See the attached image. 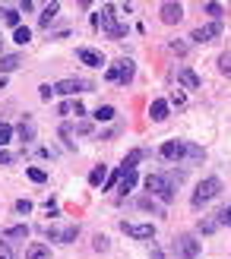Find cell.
Masks as SVG:
<instances>
[{"label": "cell", "instance_id": "cell-1", "mask_svg": "<svg viewBox=\"0 0 231 259\" xmlns=\"http://www.w3.org/2000/svg\"><path fill=\"white\" fill-rule=\"evenodd\" d=\"M133 73H136V63L127 60V57H121V60H114L111 67L105 70V79L108 82H118V85H127V82L133 79Z\"/></svg>", "mask_w": 231, "mask_h": 259}, {"label": "cell", "instance_id": "cell-2", "mask_svg": "<svg viewBox=\"0 0 231 259\" xmlns=\"http://www.w3.org/2000/svg\"><path fill=\"white\" fill-rule=\"evenodd\" d=\"M219 193H222V180L219 177H206V180H200V184H197V193H194V199H190V202L200 209L203 202H212Z\"/></svg>", "mask_w": 231, "mask_h": 259}, {"label": "cell", "instance_id": "cell-3", "mask_svg": "<svg viewBox=\"0 0 231 259\" xmlns=\"http://www.w3.org/2000/svg\"><path fill=\"white\" fill-rule=\"evenodd\" d=\"M146 190H149V193H156V196L165 199V202H171V199H174V187H171V180H168V177H162V174H149V177H146Z\"/></svg>", "mask_w": 231, "mask_h": 259}, {"label": "cell", "instance_id": "cell-4", "mask_svg": "<svg viewBox=\"0 0 231 259\" xmlns=\"http://www.w3.org/2000/svg\"><path fill=\"white\" fill-rule=\"evenodd\" d=\"M45 234L51 243H73L80 237V225H67V228H45Z\"/></svg>", "mask_w": 231, "mask_h": 259}, {"label": "cell", "instance_id": "cell-5", "mask_svg": "<svg viewBox=\"0 0 231 259\" xmlns=\"http://www.w3.org/2000/svg\"><path fill=\"white\" fill-rule=\"evenodd\" d=\"M174 250H177L181 259H197L200 256V243H197L194 234H181V237L174 240Z\"/></svg>", "mask_w": 231, "mask_h": 259}, {"label": "cell", "instance_id": "cell-6", "mask_svg": "<svg viewBox=\"0 0 231 259\" xmlns=\"http://www.w3.org/2000/svg\"><path fill=\"white\" fill-rule=\"evenodd\" d=\"M159 16H162V22L174 25V22H181V19H184V7H181V4H174V0H168V4H162V7H159Z\"/></svg>", "mask_w": 231, "mask_h": 259}, {"label": "cell", "instance_id": "cell-7", "mask_svg": "<svg viewBox=\"0 0 231 259\" xmlns=\"http://www.w3.org/2000/svg\"><path fill=\"white\" fill-rule=\"evenodd\" d=\"M222 35V22H206V25H197L194 29V41H212V38H219Z\"/></svg>", "mask_w": 231, "mask_h": 259}, {"label": "cell", "instance_id": "cell-8", "mask_svg": "<svg viewBox=\"0 0 231 259\" xmlns=\"http://www.w3.org/2000/svg\"><path fill=\"white\" fill-rule=\"evenodd\" d=\"M121 231L130 234V237H136V240H152L156 237V228L152 225H127V222H121Z\"/></svg>", "mask_w": 231, "mask_h": 259}, {"label": "cell", "instance_id": "cell-9", "mask_svg": "<svg viewBox=\"0 0 231 259\" xmlns=\"http://www.w3.org/2000/svg\"><path fill=\"white\" fill-rule=\"evenodd\" d=\"M162 155H165V158H171V161H181L184 155H187V142H181V139L165 142V146H162Z\"/></svg>", "mask_w": 231, "mask_h": 259}, {"label": "cell", "instance_id": "cell-10", "mask_svg": "<svg viewBox=\"0 0 231 259\" xmlns=\"http://www.w3.org/2000/svg\"><path fill=\"white\" fill-rule=\"evenodd\" d=\"M51 89H54V95H73V92H80V89H89V82H83V79H60Z\"/></svg>", "mask_w": 231, "mask_h": 259}, {"label": "cell", "instance_id": "cell-11", "mask_svg": "<svg viewBox=\"0 0 231 259\" xmlns=\"http://www.w3.org/2000/svg\"><path fill=\"white\" fill-rule=\"evenodd\" d=\"M136 187V167H121V193H130Z\"/></svg>", "mask_w": 231, "mask_h": 259}, {"label": "cell", "instance_id": "cell-12", "mask_svg": "<svg viewBox=\"0 0 231 259\" xmlns=\"http://www.w3.org/2000/svg\"><path fill=\"white\" fill-rule=\"evenodd\" d=\"M80 60L86 63V67H105V57H101L98 51H89V48L80 51Z\"/></svg>", "mask_w": 231, "mask_h": 259}, {"label": "cell", "instance_id": "cell-13", "mask_svg": "<svg viewBox=\"0 0 231 259\" xmlns=\"http://www.w3.org/2000/svg\"><path fill=\"white\" fill-rule=\"evenodd\" d=\"M149 117L152 120H168V101H152V105H149Z\"/></svg>", "mask_w": 231, "mask_h": 259}, {"label": "cell", "instance_id": "cell-14", "mask_svg": "<svg viewBox=\"0 0 231 259\" xmlns=\"http://www.w3.org/2000/svg\"><path fill=\"white\" fill-rule=\"evenodd\" d=\"M177 79H181L184 89H200V76H197L194 70H187V67H184V70H177Z\"/></svg>", "mask_w": 231, "mask_h": 259}, {"label": "cell", "instance_id": "cell-15", "mask_svg": "<svg viewBox=\"0 0 231 259\" xmlns=\"http://www.w3.org/2000/svg\"><path fill=\"white\" fill-rule=\"evenodd\" d=\"M19 63H22L19 54H4V57H0V73H13V70H19Z\"/></svg>", "mask_w": 231, "mask_h": 259}, {"label": "cell", "instance_id": "cell-16", "mask_svg": "<svg viewBox=\"0 0 231 259\" xmlns=\"http://www.w3.org/2000/svg\"><path fill=\"white\" fill-rule=\"evenodd\" d=\"M25 259H51V250L45 243H32V247L25 250Z\"/></svg>", "mask_w": 231, "mask_h": 259}, {"label": "cell", "instance_id": "cell-17", "mask_svg": "<svg viewBox=\"0 0 231 259\" xmlns=\"http://www.w3.org/2000/svg\"><path fill=\"white\" fill-rule=\"evenodd\" d=\"M19 139L22 142H35V123L32 120H22L19 123Z\"/></svg>", "mask_w": 231, "mask_h": 259}, {"label": "cell", "instance_id": "cell-18", "mask_svg": "<svg viewBox=\"0 0 231 259\" xmlns=\"http://www.w3.org/2000/svg\"><path fill=\"white\" fill-rule=\"evenodd\" d=\"M57 10H60V4H48V7H45L42 19H38V22H42V29H48V25H51V19L57 16Z\"/></svg>", "mask_w": 231, "mask_h": 259}, {"label": "cell", "instance_id": "cell-19", "mask_svg": "<svg viewBox=\"0 0 231 259\" xmlns=\"http://www.w3.org/2000/svg\"><path fill=\"white\" fill-rule=\"evenodd\" d=\"M105 177H108V167H105V164H98L95 171L89 174V184H92V187H98V184H105Z\"/></svg>", "mask_w": 231, "mask_h": 259}, {"label": "cell", "instance_id": "cell-20", "mask_svg": "<svg viewBox=\"0 0 231 259\" xmlns=\"http://www.w3.org/2000/svg\"><path fill=\"white\" fill-rule=\"evenodd\" d=\"M7 237H13V240H25V237H29V228H25V225H13V228H7Z\"/></svg>", "mask_w": 231, "mask_h": 259}, {"label": "cell", "instance_id": "cell-21", "mask_svg": "<svg viewBox=\"0 0 231 259\" xmlns=\"http://www.w3.org/2000/svg\"><path fill=\"white\" fill-rule=\"evenodd\" d=\"M215 228H219V215H209L206 222H200V234H212Z\"/></svg>", "mask_w": 231, "mask_h": 259}, {"label": "cell", "instance_id": "cell-22", "mask_svg": "<svg viewBox=\"0 0 231 259\" xmlns=\"http://www.w3.org/2000/svg\"><path fill=\"white\" fill-rule=\"evenodd\" d=\"M0 16H4V22H7V25L19 29V13H16V10H0Z\"/></svg>", "mask_w": 231, "mask_h": 259}, {"label": "cell", "instance_id": "cell-23", "mask_svg": "<svg viewBox=\"0 0 231 259\" xmlns=\"http://www.w3.org/2000/svg\"><path fill=\"white\" fill-rule=\"evenodd\" d=\"M13 38H16V45H29V41H32V32L25 29V25H19V29L13 32Z\"/></svg>", "mask_w": 231, "mask_h": 259}, {"label": "cell", "instance_id": "cell-24", "mask_svg": "<svg viewBox=\"0 0 231 259\" xmlns=\"http://www.w3.org/2000/svg\"><path fill=\"white\" fill-rule=\"evenodd\" d=\"M95 120H101V123H105V120H114V108H108V105L98 108V111H95Z\"/></svg>", "mask_w": 231, "mask_h": 259}, {"label": "cell", "instance_id": "cell-25", "mask_svg": "<svg viewBox=\"0 0 231 259\" xmlns=\"http://www.w3.org/2000/svg\"><path fill=\"white\" fill-rule=\"evenodd\" d=\"M10 139H13V126L10 123H0V146H7Z\"/></svg>", "mask_w": 231, "mask_h": 259}, {"label": "cell", "instance_id": "cell-26", "mask_svg": "<svg viewBox=\"0 0 231 259\" xmlns=\"http://www.w3.org/2000/svg\"><path fill=\"white\" fill-rule=\"evenodd\" d=\"M203 10H206L209 16H215V22H219V16H222V13H225V10H222L219 4H212V0H209V4H203Z\"/></svg>", "mask_w": 231, "mask_h": 259}, {"label": "cell", "instance_id": "cell-27", "mask_svg": "<svg viewBox=\"0 0 231 259\" xmlns=\"http://www.w3.org/2000/svg\"><path fill=\"white\" fill-rule=\"evenodd\" d=\"M219 70H222L225 76H231V51H228V54H222V57H219Z\"/></svg>", "mask_w": 231, "mask_h": 259}, {"label": "cell", "instance_id": "cell-28", "mask_svg": "<svg viewBox=\"0 0 231 259\" xmlns=\"http://www.w3.org/2000/svg\"><path fill=\"white\" fill-rule=\"evenodd\" d=\"M136 161H143V152H139V149H136V152H130V155L124 158V167H133Z\"/></svg>", "mask_w": 231, "mask_h": 259}, {"label": "cell", "instance_id": "cell-29", "mask_svg": "<svg viewBox=\"0 0 231 259\" xmlns=\"http://www.w3.org/2000/svg\"><path fill=\"white\" fill-rule=\"evenodd\" d=\"M29 177L35 180V184H45V180H48V174L42 171V167H29Z\"/></svg>", "mask_w": 231, "mask_h": 259}, {"label": "cell", "instance_id": "cell-30", "mask_svg": "<svg viewBox=\"0 0 231 259\" xmlns=\"http://www.w3.org/2000/svg\"><path fill=\"white\" fill-rule=\"evenodd\" d=\"M187 158L200 161V158H203V149H200V146H190V142H187Z\"/></svg>", "mask_w": 231, "mask_h": 259}, {"label": "cell", "instance_id": "cell-31", "mask_svg": "<svg viewBox=\"0 0 231 259\" xmlns=\"http://www.w3.org/2000/svg\"><path fill=\"white\" fill-rule=\"evenodd\" d=\"M16 212H19V215H29V212H32V202H29V199H19V202H16Z\"/></svg>", "mask_w": 231, "mask_h": 259}, {"label": "cell", "instance_id": "cell-32", "mask_svg": "<svg viewBox=\"0 0 231 259\" xmlns=\"http://www.w3.org/2000/svg\"><path fill=\"white\" fill-rule=\"evenodd\" d=\"M0 259H16V256H13V247L4 243V240H0Z\"/></svg>", "mask_w": 231, "mask_h": 259}, {"label": "cell", "instance_id": "cell-33", "mask_svg": "<svg viewBox=\"0 0 231 259\" xmlns=\"http://www.w3.org/2000/svg\"><path fill=\"white\" fill-rule=\"evenodd\" d=\"M171 105L184 108V105H187V95H184V92H174V95H171Z\"/></svg>", "mask_w": 231, "mask_h": 259}, {"label": "cell", "instance_id": "cell-34", "mask_svg": "<svg viewBox=\"0 0 231 259\" xmlns=\"http://www.w3.org/2000/svg\"><path fill=\"white\" fill-rule=\"evenodd\" d=\"M92 247H95L98 253H101V250H108V237H101V234H98V237L92 240Z\"/></svg>", "mask_w": 231, "mask_h": 259}, {"label": "cell", "instance_id": "cell-35", "mask_svg": "<svg viewBox=\"0 0 231 259\" xmlns=\"http://www.w3.org/2000/svg\"><path fill=\"white\" fill-rule=\"evenodd\" d=\"M171 51L174 54H187V45L184 41H171Z\"/></svg>", "mask_w": 231, "mask_h": 259}, {"label": "cell", "instance_id": "cell-36", "mask_svg": "<svg viewBox=\"0 0 231 259\" xmlns=\"http://www.w3.org/2000/svg\"><path fill=\"white\" fill-rule=\"evenodd\" d=\"M219 222H225V225L231 228V205H228V209H222V215H219Z\"/></svg>", "mask_w": 231, "mask_h": 259}, {"label": "cell", "instance_id": "cell-37", "mask_svg": "<svg viewBox=\"0 0 231 259\" xmlns=\"http://www.w3.org/2000/svg\"><path fill=\"white\" fill-rule=\"evenodd\" d=\"M38 92H42V98H45V101H51V95H54V89H51V85H42Z\"/></svg>", "mask_w": 231, "mask_h": 259}, {"label": "cell", "instance_id": "cell-38", "mask_svg": "<svg viewBox=\"0 0 231 259\" xmlns=\"http://www.w3.org/2000/svg\"><path fill=\"white\" fill-rule=\"evenodd\" d=\"M73 114H76V117H83V114H86V108H83V101H73Z\"/></svg>", "mask_w": 231, "mask_h": 259}, {"label": "cell", "instance_id": "cell-39", "mask_svg": "<svg viewBox=\"0 0 231 259\" xmlns=\"http://www.w3.org/2000/svg\"><path fill=\"white\" fill-rule=\"evenodd\" d=\"M13 161V155L10 152H4V149H0V164H10Z\"/></svg>", "mask_w": 231, "mask_h": 259}, {"label": "cell", "instance_id": "cell-40", "mask_svg": "<svg viewBox=\"0 0 231 259\" xmlns=\"http://www.w3.org/2000/svg\"><path fill=\"white\" fill-rule=\"evenodd\" d=\"M60 114H73V101H63V105H60Z\"/></svg>", "mask_w": 231, "mask_h": 259}, {"label": "cell", "instance_id": "cell-41", "mask_svg": "<svg viewBox=\"0 0 231 259\" xmlns=\"http://www.w3.org/2000/svg\"><path fill=\"white\" fill-rule=\"evenodd\" d=\"M152 259H165V253H162L159 247H152Z\"/></svg>", "mask_w": 231, "mask_h": 259}, {"label": "cell", "instance_id": "cell-42", "mask_svg": "<svg viewBox=\"0 0 231 259\" xmlns=\"http://www.w3.org/2000/svg\"><path fill=\"white\" fill-rule=\"evenodd\" d=\"M4 89H7V79H4V76H0V92H4Z\"/></svg>", "mask_w": 231, "mask_h": 259}]
</instances>
